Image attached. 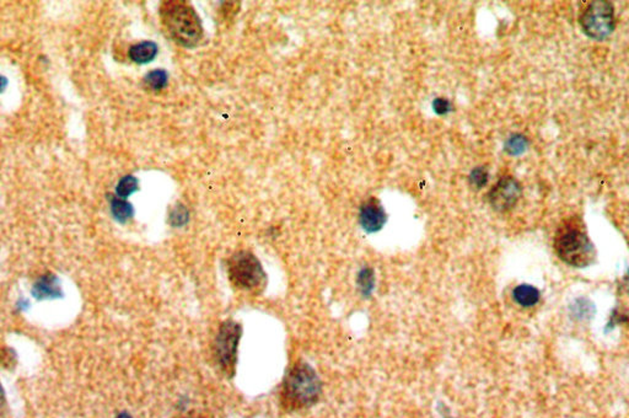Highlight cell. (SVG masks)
<instances>
[{
  "instance_id": "16",
  "label": "cell",
  "mask_w": 629,
  "mask_h": 418,
  "mask_svg": "<svg viewBox=\"0 0 629 418\" xmlns=\"http://www.w3.org/2000/svg\"><path fill=\"white\" fill-rule=\"evenodd\" d=\"M488 182V171L485 166H478L472 170L470 173V183L475 188L485 187Z\"/></svg>"
},
{
  "instance_id": "4",
  "label": "cell",
  "mask_w": 629,
  "mask_h": 418,
  "mask_svg": "<svg viewBox=\"0 0 629 418\" xmlns=\"http://www.w3.org/2000/svg\"><path fill=\"white\" fill-rule=\"evenodd\" d=\"M230 282L240 291L259 293L266 286V273L257 257L249 251H239L227 259Z\"/></svg>"
},
{
  "instance_id": "8",
  "label": "cell",
  "mask_w": 629,
  "mask_h": 418,
  "mask_svg": "<svg viewBox=\"0 0 629 418\" xmlns=\"http://www.w3.org/2000/svg\"><path fill=\"white\" fill-rule=\"evenodd\" d=\"M359 222L367 232H376L382 229L386 223V213L380 200L369 198L362 203L359 212Z\"/></svg>"
},
{
  "instance_id": "7",
  "label": "cell",
  "mask_w": 629,
  "mask_h": 418,
  "mask_svg": "<svg viewBox=\"0 0 629 418\" xmlns=\"http://www.w3.org/2000/svg\"><path fill=\"white\" fill-rule=\"evenodd\" d=\"M521 193L520 182L512 176H502L489 192V203L497 212H507L515 207Z\"/></svg>"
},
{
  "instance_id": "21",
  "label": "cell",
  "mask_w": 629,
  "mask_h": 418,
  "mask_svg": "<svg viewBox=\"0 0 629 418\" xmlns=\"http://www.w3.org/2000/svg\"><path fill=\"white\" fill-rule=\"evenodd\" d=\"M5 406V392L4 389L1 387V384H0V412L3 411Z\"/></svg>"
},
{
  "instance_id": "22",
  "label": "cell",
  "mask_w": 629,
  "mask_h": 418,
  "mask_svg": "<svg viewBox=\"0 0 629 418\" xmlns=\"http://www.w3.org/2000/svg\"><path fill=\"white\" fill-rule=\"evenodd\" d=\"M6 84H8V80H6V77H3V75H0V94L4 91L5 87H6Z\"/></svg>"
},
{
  "instance_id": "6",
  "label": "cell",
  "mask_w": 629,
  "mask_h": 418,
  "mask_svg": "<svg viewBox=\"0 0 629 418\" xmlns=\"http://www.w3.org/2000/svg\"><path fill=\"white\" fill-rule=\"evenodd\" d=\"M241 337L240 325L234 321H225L217 331L214 342V355L217 363L229 377L235 372L237 360V347Z\"/></svg>"
},
{
  "instance_id": "19",
  "label": "cell",
  "mask_w": 629,
  "mask_h": 418,
  "mask_svg": "<svg viewBox=\"0 0 629 418\" xmlns=\"http://www.w3.org/2000/svg\"><path fill=\"white\" fill-rule=\"evenodd\" d=\"M15 359H16V355H15L14 350H6L3 352L1 360H3V363H4V365H6L8 368H9V365H14Z\"/></svg>"
},
{
  "instance_id": "15",
  "label": "cell",
  "mask_w": 629,
  "mask_h": 418,
  "mask_svg": "<svg viewBox=\"0 0 629 418\" xmlns=\"http://www.w3.org/2000/svg\"><path fill=\"white\" fill-rule=\"evenodd\" d=\"M136 190H138L136 178H133L131 175H128V176L121 178V181L118 182L116 192H117V195L119 198H126V197L131 195Z\"/></svg>"
},
{
  "instance_id": "18",
  "label": "cell",
  "mask_w": 629,
  "mask_h": 418,
  "mask_svg": "<svg viewBox=\"0 0 629 418\" xmlns=\"http://www.w3.org/2000/svg\"><path fill=\"white\" fill-rule=\"evenodd\" d=\"M433 109H434L436 114L443 116V114H448L453 109V104H451L450 101L443 99V97H438L433 102Z\"/></svg>"
},
{
  "instance_id": "25",
  "label": "cell",
  "mask_w": 629,
  "mask_h": 418,
  "mask_svg": "<svg viewBox=\"0 0 629 418\" xmlns=\"http://www.w3.org/2000/svg\"><path fill=\"white\" fill-rule=\"evenodd\" d=\"M445 418H453V417H445Z\"/></svg>"
},
{
  "instance_id": "14",
  "label": "cell",
  "mask_w": 629,
  "mask_h": 418,
  "mask_svg": "<svg viewBox=\"0 0 629 418\" xmlns=\"http://www.w3.org/2000/svg\"><path fill=\"white\" fill-rule=\"evenodd\" d=\"M145 85L149 87L150 90H161L166 84H168V74L161 69H156L150 73L146 74L144 79Z\"/></svg>"
},
{
  "instance_id": "2",
  "label": "cell",
  "mask_w": 629,
  "mask_h": 418,
  "mask_svg": "<svg viewBox=\"0 0 629 418\" xmlns=\"http://www.w3.org/2000/svg\"><path fill=\"white\" fill-rule=\"evenodd\" d=\"M161 20L172 38L180 45L192 48L203 38L200 16L185 1L163 3L161 5Z\"/></svg>"
},
{
  "instance_id": "11",
  "label": "cell",
  "mask_w": 629,
  "mask_h": 418,
  "mask_svg": "<svg viewBox=\"0 0 629 418\" xmlns=\"http://www.w3.org/2000/svg\"><path fill=\"white\" fill-rule=\"evenodd\" d=\"M158 55V45L154 42L144 41L131 45L129 57L138 64L149 63Z\"/></svg>"
},
{
  "instance_id": "17",
  "label": "cell",
  "mask_w": 629,
  "mask_h": 418,
  "mask_svg": "<svg viewBox=\"0 0 629 418\" xmlns=\"http://www.w3.org/2000/svg\"><path fill=\"white\" fill-rule=\"evenodd\" d=\"M357 282H359V286L362 288L364 294H370L372 291V286H374V272H372V269H362L360 274H359Z\"/></svg>"
},
{
  "instance_id": "23",
  "label": "cell",
  "mask_w": 629,
  "mask_h": 418,
  "mask_svg": "<svg viewBox=\"0 0 629 418\" xmlns=\"http://www.w3.org/2000/svg\"><path fill=\"white\" fill-rule=\"evenodd\" d=\"M117 418H131V417L128 414H119V416H117Z\"/></svg>"
},
{
  "instance_id": "24",
  "label": "cell",
  "mask_w": 629,
  "mask_h": 418,
  "mask_svg": "<svg viewBox=\"0 0 629 418\" xmlns=\"http://www.w3.org/2000/svg\"><path fill=\"white\" fill-rule=\"evenodd\" d=\"M182 418H200V417H182Z\"/></svg>"
},
{
  "instance_id": "1",
  "label": "cell",
  "mask_w": 629,
  "mask_h": 418,
  "mask_svg": "<svg viewBox=\"0 0 629 418\" xmlns=\"http://www.w3.org/2000/svg\"><path fill=\"white\" fill-rule=\"evenodd\" d=\"M554 250L558 257L569 266L584 269L596 259V250L578 218H569L558 227L554 237Z\"/></svg>"
},
{
  "instance_id": "5",
  "label": "cell",
  "mask_w": 629,
  "mask_h": 418,
  "mask_svg": "<svg viewBox=\"0 0 629 418\" xmlns=\"http://www.w3.org/2000/svg\"><path fill=\"white\" fill-rule=\"evenodd\" d=\"M579 23L586 36L596 41L606 40L615 31L613 5L606 0H593L581 11Z\"/></svg>"
},
{
  "instance_id": "10",
  "label": "cell",
  "mask_w": 629,
  "mask_h": 418,
  "mask_svg": "<svg viewBox=\"0 0 629 418\" xmlns=\"http://www.w3.org/2000/svg\"><path fill=\"white\" fill-rule=\"evenodd\" d=\"M541 298L539 291L534 286L529 284H520L515 286L512 291V299L515 300L516 304L524 306V308H531L534 305L537 304Z\"/></svg>"
},
{
  "instance_id": "3",
  "label": "cell",
  "mask_w": 629,
  "mask_h": 418,
  "mask_svg": "<svg viewBox=\"0 0 629 418\" xmlns=\"http://www.w3.org/2000/svg\"><path fill=\"white\" fill-rule=\"evenodd\" d=\"M321 394V382L308 364L299 362L291 367L283 384V404L299 409L315 404Z\"/></svg>"
},
{
  "instance_id": "20",
  "label": "cell",
  "mask_w": 629,
  "mask_h": 418,
  "mask_svg": "<svg viewBox=\"0 0 629 418\" xmlns=\"http://www.w3.org/2000/svg\"><path fill=\"white\" fill-rule=\"evenodd\" d=\"M177 217V222L178 224H183V222H186L187 220V212L183 210V208L177 209L176 212H173V218Z\"/></svg>"
},
{
  "instance_id": "13",
  "label": "cell",
  "mask_w": 629,
  "mask_h": 418,
  "mask_svg": "<svg viewBox=\"0 0 629 418\" xmlns=\"http://www.w3.org/2000/svg\"><path fill=\"white\" fill-rule=\"evenodd\" d=\"M529 146V141L525 136L522 134H512L507 141H505V151L510 155H521L525 153L526 149Z\"/></svg>"
},
{
  "instance_id": "12",
  "label": "cell",
  "mask_w": 629,
  "mask_h": 418,
  "mask_svg": "<svg viewBox=\"0 0 629 418\" xmlns=\"http://www.w3.org/2000/svg\"><path fill=\"white\" fill-rule=\"evenodd\" d=\"M111 212L116 220L121 222V223L127 222L128 219L133 217V207L119 197L111 198Z\"/></svg>"
},
{
  "instance_id": "9",
  "label": "cell",
  "mask_w": 629,
  "mask_h": 418,
  "mask_svg": "<svg viewBox=\"0 0 629 418\" xmlns=\"http://www.w3.org/2000/svg\"><path fill=\"white\" fill-rule=\"evenodd\" d=\"M32 294L37 300L58 299L59 296H63L58 279L50 273L37 279L32 288Z\"/></svg>"
}]
</instances>
